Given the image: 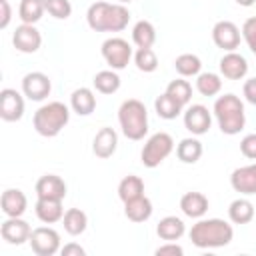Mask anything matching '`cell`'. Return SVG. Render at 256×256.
<instances>
[{
  "label": "cell",
  "instance_id": "cell-1",
  "mask_svg": "<svg viewBox=\"0 0 256 256\" xmlns=\"http://www.w3.org/2000/svg\"><path fill=\"white\" fill-rule=\"evenodd\" d=\"M196 248H222L234 238V228L222 218H198L188 232Z\"/></svg>",
  "mask_w": 256,
  "mask_h": 256
},
{
  "label": "cell",
  "instance_id": "cell-2",
  "mask_svg": "<svg viewBox=\"0 0 256 256\" xmlns=\"http://www.w3.org/2000/svg\"><path fill=\"white\" fill-rule=\"evenodd\" d=\"M86 22L94 32H122L130 22V12L118 2H94L86 12Z\"/></svg>",
  "mask_w": 256,
  "mask_h": 256
},
{
  "label": "cell",
  "instance_id": "cell-3",
  "mask_svg": "<svg viewBox=\"0 0 256 256\" xmlns=\"http://www.w3.org/2000/svg\"><path fill=\"white\" fill-rule=\"evenodd\" d=\"M214 118L218 122V128L222 130V134L234 136L238 134L244 124H246V112H244V104L236 94H224L218 96L214 102Z\"/></svg>",
  "mask_w": 256,
  "mask_h": 256
},
{
  "label": "cell",
  "instance_id": "cell-4",
  "mask_svg": "<svg viewBox=\"0 0 256 256\" xmlns=\"http://www.w3.org/2000/svg\"><path fill=\"white\" fill-rule=\"evenodd\" d=\"M70 120V108L64 104V102H48V104H42L34 116H32V126L34 130L44 136V138H54L58 136L64 126L68 124Z\"/></svg>",
  "mask_w": 256,
  "mask_h": 256
},
{
  "label": "cell",
  "instance_id": "cell-5",
  "mask_svg": "<svg viewBox=\"0 0 256 256\" xmlns=\"http://www.w3.org/2000/svg\"><path fill=\"white\" fill-rule=\"evenodd\" d=\"M118 124L128 140H142L148 134V112L144 102L128 98L118 108Z\"/></svg>",
  "mask_w": 256,
  "mask_h": 256
},
{
  "label": "cell",
  "instance_id": "cell-6",
  "mask_svg": "<svg viewBox=\"0 0 256 256\" xmlns=\"http://www.w3.org/2000/svg\"><path fill=\"white\" fill-rule=\"evenodd\" d=\"M172 150H174L172 136L168 132H156L144 142V148L140 152V160L146 168H156L172 154Z\"/></svg>",
  "mask_w": 256,
  "mask_h": 256
},
{
  "label": "cell",
  "instance_id": "cell-7",
  "mask_svg": "<svg viewBox=\"0 0 256 256\" xmlns=\"http://www.w3.org/2000/svg\"><path fill=\"white\" fill-rule=\"evenodd\" d=\"M102 58L106 60V64L112 70H122L128 66V62L132 60V46L128 44V40L120 38V36H112L108 40L102 42Z\"/></svg>",
  "mask_w": 256,
  "mask_h": 256
},
{
  "label": "cell",
  "instance_id": "cell-8",
  "mask_svg": "<svg viewBox=\"0 0 256 256\" xmlns=\"http://www.w3.org/2000/svg\"><path fill=\"white\" fill-rule=\"evenodd\" d=\"M30 248L36 256H54L60 252V234L50 226H38L30 234Z\"/></svg>",
  "mask_w": 256,
  "mask_h": 256
},
{
  "label": "cell",
  "instance_id": "cell-9",
  "mask_svg": "<svg viewBox=\"0 0 256 256\" xmlns=\"http://www.w3.org/2000/svg\"><path fill=\"white\" fill-rule=\"evenodd\" d=\"M30 234H32V228L26 220H22V216H6V220L0 226L2 240L12 244V246H20L24 242H30Z\"/></svg>",
  "mask_w": 256,
  "mask_h": 256
},
{
  "label": "cell",
  "instance_id": "cell-10",
  "mask_svg": "<svg viewBox=\"0 0 256 256\" xmlns=\"http://www.w3.org/2000/svg\"><path fill=\"white\" fill-rule=\"evenodd\" d=\"M240 36L242 32L232 20H220L212 28V40L224 52H234L240 46Z\"/></svg>",
  "mask_w": 256,
  "mask_h": 256
},
{
  "label": "cell",
  "instance_id": "cell-11",
  "mask_svg": "<svg viewBox=\"0 0 256 256\" xmlns=\"http://www.w3.org/2000/svg\"><path fill=\"white\" fill-rule=\"evenodd\" d=\"M212 126V114L204 104H192L184 110V128L192 136H202Z\"/></svg>",
  "mask_w": 256,
  "mask_h": 256
},
{
  "label": "cell",
  "instance_id": "cell-12",
  "mask_svg": "<svg viewBox=\"0 0 256 256\" xmlns=\"http://www.w3.org/2000/svg\"><path fill=\"white\" fill-rule=\"evenodd\" d=\"M12 44L18 52L34 54L42 46V34L34 24H20L12 34Z\"/></svg>",
  "mask_w": 256,
  "mask_h": 256
},
{
  "label": "cell",
  "instance_id": "cell-13",
  "mask_svg": "<svg viewBox=\"0 0 256 256\" xmlns=\"http://www.w3.org/2000/svg\"><path fill=\"white\" fill-rule=\"evenodd\" d=\"M50 90H52V82L44 72H28L22 78V94L28 100L42 102L44 98H48Z\"/></svg>",
  "mask_w": 256,
  "mask_h": 256
},
{
  "label": "cell",
  "instance_id": "cell-14",
  "mask_svg": "<svg viewBox=\"0 0 256 256\" xmlns=\"http://www.w3.org/2000/svg\"><path fill=\"white\" fill-rule=\"evenodd\" d=\"M24 116V98L14 88L0 92V118L4 122H18Z\"/></svg>",
  "mask_w": 256,
  "mask_h": 256
},
{
  "label": "cell",
  "instance_id": "cell-15",
  "mask_svg": "<svg viewBox=\"0 0 256 256\" xmlns=\"http://www.w3.org/2000/svg\"><path fill=\"white\" fill-rule=\"evenodd\" d=\"M230 186L244 196H254L256 194V162L236 168L230 174Z\"/></svg>",
  "mask_w": 256,
  "mask_h": 256
},
{
  "label": "cell",
  "instance_id": "cell-16",
  "mask_svg": "<svg viewBox=\"0 0 256 256\" xmlns=\"http://www.w3.org/2000/svg\"><path fill=\"white\" fill-rule=\"evenodd\" d=\"M218 66H220V74L226 80H242L248 74V60L242 54H238L236 50L234 52H226L220 58Z\"/></svg>",
  "mask_w": 256,
  "mask_h": 256
},
{
  "label": "cell",
  "instance_id": "cell-17",
  "mask_svg": "<svg viewBox=\"0 0 256 256\" xmlns=\"http://www.w3.org/2000/svg\"><path fill=\"white\" fill-rule=\"evenodd\" d=\"M116 148H118V134H116V130L110 128V126L100 128L96 132L94 140H92V152L98 158L106 160V158H110L116 152Z\"/></svg>",
  "mask_w": 256,
  "mask_h": 256
},
{
  "label": "cell",
  "instance_id": "cell-18",
  "mask_svg": "<svg viewBox=\"0 0 256 256\" xmlns=\"http://www.w3.org/2000/svg\"><path fill=\"white\" fill-rule=\"evenodd\" d=\"M36 196L38 198H58V200H64L66 196V182L56 176V174H44L38 178L36 186Z\"/></svg>",
  "mask_w": 256,
  "mask_h": 256
},
{
  "label": "cell",
  "instance_id": "cell-19",
  "mask_svg": "<svg viewBox=\"0 0 256 256\" xmlns=\"http://www.w3.org/2000/svg\"><path fill=\"white\" fill-rule=\"evenodd\" d=\"M34 212H36L38 220L44 224H56L64 218L62 200H58V198H38L34 204Z\"/></svg>",
  "mask_w": 256,
  "mask_h": 256
},
{
  "label": "cell",
  "instance_id": "cell-20",
  "mask_svg": "<svg viewBox=\"0 0 256 256\" xmlns=\"http://www.w3.org/2000/svg\"><path fill=\"white\" fill-rule=\"evenodd\" d=\"M0 206H2V212L6 216H22L28 208V198L22 190L18 188H8L2 192V198H0Z\"/></svg>",
  "mask_w": 256,
  "mask_h": 256
},
{
  "label": "cell",
  "instance_id": "cell-21",
  "mask_svg": "<svg viewBox=\"0 0 256 256\" xmlns=\"http://www.w3.org/2000/svg\"><path fill=\"white\" fill-rule=\"evenodd\" d=\"M180 210L188 218H202L208 212V198L202 192H186L180 198Z\"/></svg>",
  "mask_w": 256,
  "mask_h": 256
},
{
  "label": "cell",
  "instance_id": "cell-22",
  "mask_svg": "<svg viewBox=\"0 0 256 256\" xmlns=\"http://www.w3.org/2000/svg\"><path fill=\"white\" fill-rule=\"evenodd\" d=\"M186 232V224L182 218L178 216H164L158 226H156V234L160 240H166V242H176L184 236Z\"/></svg>",
  "mask_w": 256,
  "mask_h": 256
},
{
  "label": "cell",
  "instance_id": "cell-23",
  "mask_svg": "<svg viewBox=\"0 0 256 256\" xmlns=\"http://www.w3.org/2000/svg\"><path fill=\"white\" fill-rule=\"evenodd\" d=\"M70 108L72 112H76L78 116H88L94 112L96 108V96L90 88L82 86V88H76L72 94H70Z\"/></svg>",
  "mask_w": 256,
  "mask_h": 256
},
{
  "label": "cell",
  "instance_id": "cell-24",
  "mask_svg": "<svg viewBox=\"0 0 256 256\" xmlns=\"http://www.w3.org/2000/svg\"><path fill=\"white\" fill-rule=\"evenodd\" d=\"M152 210H154L152 208V202L144 194L138 196V198H134V200H130V202H124V216L130 222H136V224L146 222L152 216Z\"/></svg>",
  "mask_w": 256,
  "mask_h": 256
},
{
  "label": "cell",
  "instance_id": "cell-25",
  "mask_svg": "<svg viewBox=\"0 0 256 256\" xmlns=\"http://www.w3.org/2000/svg\"><path fill=\"white\" fill-rule=\"evenodd\" d=\"M202 152H204V148L198 138H182L176 146V156L184 164H196L200 160Z\"/></svg>",
  "mask_w": 256,
  "mask_h": 256
},
{
  "label": "cell",
  "instance_id": "cell-26",
  "mask_svg": "<svg viewBox=\"0 0 256 256\" xmlns=\"http://www.w3.org/2000/svg\"><path fill=\"white\" fill-rule=\"evenodd\" d=\"M228 218L232 224H248L254 218V204L248 198H236L228 206Z\"/></svg>",
  "mask_w": 256,
  "mask_h": 256
},
{
  "label": "cell",
  "instance_id": "cell-27",
  "mask_svg": "<svg viewBox=\"0 0 256 256\" xmlns=\"http://www.w3.org/2000/svg\"><path fill=\"white\" fill-rule=\"evenodd\" d=\"M132 42L136 48H152L156 42V28L148 20H138L132 28Z\"/></svg>",
  "mask_w": 256,
  "mask_h": 256
},
{
  "label": "cell",
  "instance_id": "cell-28",
  "mask_svg": "<svg viewBox=\"0 0 256 256\" xmlns=\"http://www.w3.org/2000/svg\"><path fill=\"white\" fill-rule=\"evenodd\" d=\"M154 110H156V114H158L160 118H164V120H174V118H178V116L184 112V106H182L178 100H174L168 92H164V94H160V96L154 100Z\"/></svg>",
  "mask_w": 256,
  "mask_h": 256
},
{
  "label": "cell",
  "instance_id": "cell-29",
  "mask_svg": "<svg viewBox=\"0 0 256 256\" xmlns=\"http://www.w3.org/2000/svg\"><path fill=\"white\" fill-rule=\"evenodd\" d=\"M142 194H144V180L140 176L128 174V176H124L120 180V184H118V198L122 202H130V200H134V198H138Z\"/></svg>",
  "mask_w": 256,
  "mask_h": 256
},
{
  "label": "cell",
  "instance_id": "cell-30",
  "mask_svg": "<svg viewBox=\"0 0 256 256\" xmlns=\"http://www.w3.org/2000/svg\"><path fill=\"white\" fill-rule=\"evenodd\" d=\"M62 224H64V230H66L70 236H80V234L88 228V216H86V212L80 210V208H68V210L64 212Z\"/></svg>",
  "mask_w": 256,
  "mask_h": 256
},
{
  "label": "cell",
  "instance_id": "cell-31",
  "mask_svg": "<svg viewBox=\"0 0 256 256\" xmlns=\"http://www.w3.org/2000/svg\"><path fill=\"white\" fill-rule=\"evenodd\" d=\"M44 12H46L44 0H20L18 18L22 20V24H36Z\"/></svg>",
  "mask_w": 256,
  "mask_h": 256
},
{
  "label": "cell",
  "instance_id": "cell-32",
  "mask_svg": "<svg viewBox=\"0 0 256 256\" xmlns=\"http://www.w3.org/2000/svg\"><path fill=\"white\" fill-rule=\"evenodd\" d=\"M94 88L100 92V94H114L118 92L120 88V76L116 70H100L94 74V80H92Z\"/></svg>",
  "mask_w": 256,
  "mask_h": 256
},
{
  "label": "cell",
  "instance_id": "cell-33",
  "mask_svg": "<svg viewBox=\"0 0 256 256\" xmlns=\"http://www.w3.org/2000/svg\"><path fill=\"white\" fill-rule=\"evenodd\" d=\"M174 68L182 78H190V76H198L202 70V60L196 54L184 52L174 60Z\"/></svg>",
  "mask_w": 256,
  "mask_h": 256
},
{
  "label": "cell",
  "instance_id": "cell-34",
  "mask_svg": "<svg viewBox=\"0 0 256 256\" xmlns=\"http://www.w3.org/2000/svg\"><path fill=\"white\" fill-rule=\"evenodd\" d=\"M196 90L206 98L216 96L222 90V78L216 72H200L196 76Z\"/></svg>",
  "mask_w": 256,
  "mask_h": 256
},
{
  "label": "cell",
  "instance_id": "cell-35",
  "mask_svg": "<svg viewBox=\"0 0 256 256\" xmlns=\"http://www.w3.org/2000/svg\"><path fill=\"white\" fill-rule=\"evenodd\" d=\"M166 92H168L174 100H178L182 106H186V104L190 102V98H192V86H190V82L184 80L182 76L176 78V80H172V82L166 86Z\"/></svg>",
  "mask_w": 256,
  "mask_h": 256
},
{
  "label": "cell",
  "instance_id": "cell-36",
  "mask_svg": "<svg viewBox=\"0 0 256 256\" xmlns=\"http://www.w3.org/2000/svg\"><path fill=\"white\" fill-rule=\"evenodd\" d=\"M134 64H136V68L140 72L150 74V72H154L158 68V56H156V52L152 48H138L136 54H134Z\"/></svg>",
  "mask_w": 256,
  "mask_h": 256
},
{
  "label": "cell",
  "instance_id": "cell-37",
  "mask_svg": "<svg viewBox=\"0 0 256 256\" xmlns=\"http://www.w3.org/2000/svg\"><path fill=\"white\" fill-rule=\"evenodd\" d=\"M44 4H46V12L56 20H66L72 14L70 0H44Z\"/></svg>",
  "mask_w": 256,
  "mask_h": 256
},
{
  "label": "cell",
  "instance_id": "cell-38",
  "mask_svg": "<svg viewBox=\"0 0 256 256\" xmlns=\"http://www.w3.org/2000/svg\"><path fill=\"white\" fill-rule=\"evenodd\" d=\"M242 38H244V42L248 44V48L256 54V16L248 18V20L242 24Z\"/></svg>",
  "mask_w": 256,
  "mask_h": 256
},
{
  "label": "cell",
  "instance_id": "cell-39",
  "mask_svg": "<svg viewBox=\"0 0 256 256\" xmlns=\"http://www.w3.org/2000/svg\"><path fill=\"white\" fill-rule=\"evenodd\" d=\"M240 152L250 158V160H256V134H246L242 140H240Z\"/></svg>",
  "mask_w": 256,
  "mask_h": 256
},
{
  "label": "cell",
  "instance_id": "cell-40",
  "mask_svg": "<svg viewBox=\"0 0 256 256\" xmlns=\"http://www.w3.org/2000/svg\"><path fill=\"white\" fill-rule=\"evenodd\" d=\"M182 254H184V248L178 246L176 242H166L156 248V256H182Z\"/></svg>",
  "mask_w": 256,
  "mask_h": 256
},
{
  "label": "cell",
  "instance_id": "cell-41",
  "mask_svg": "<svg viewBox=\"0 0 256 256\" xmlns=\"http://www.w3.org/2000/svg\"><path fill=\"white\" fill-rule=\"evenodd\" d=\"M242 94L246 98V102H250L252 106H256V76L254 78H248L242 86Z\"/></svg>",
  "mask_w": 256,
  "mask_h": 256
},
{
  "label": "cell",
  "instance_id": "cell-42",
  "mask_svg": "<svg viewBox=\"0 0 256 256\" xmlns=\"http://www.w3.org/2000/svg\"><path fill=\"white\" fill-rule=\"evenodd\" d=\"M60 254H62V256H84L86 250H84L80 244L70 242V244H64V246L60 248Z\"/></svg>",
  "mask_w": 256,
  "mask_h": 256
},
{
  "label": "cell",
  "instance_id": "cell-43",
  "mask_svg": "<svg viewBox=\"0 0 256 256\" xmlns=\"http://www.w3.org/2000/svg\"><path fill=\"white\" fill-rule=\"evenodd\" d=\"M0 10H2V14H0V28L4 30L10 24V18H12V10H10L8 0H0Z\"/></svg>",
  "mask_w": 256,
  "mask_h": 256
},
{
  "label": "cell",
  "instance_id": "cell-44",
  "mask_svg": "<svg viewBox=\"0 0 256 256\" xmlns=\"http://www.w3.org/2000/svg\"><path fill=\"white\" fill-rule=\"evenodd\" d=\"M256 0H236V4H240V6H244V8H248V6H252Z\"/></svg>",
  "mask_w": 256,
  "mask_h": 256
},
{
  "label": "cell",
  "instance_id": "cell-45",
  "mask_svg": "<svg viewBox=\"0 0 256 256\" xmlns=\"http://www.w3.org/2000/svg\"><path fill=\"white\" fill-rule=\"evenodd\" d=\"M116 2H118V4H130L132 0H116Z\"/></svg>",
  "mask_w": 256,
  "mask_h": 256
}]
</instances>
